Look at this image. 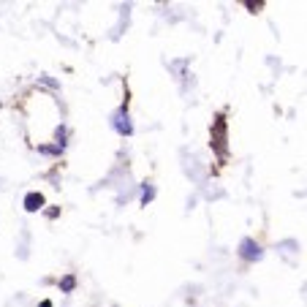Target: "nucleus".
I'll return each mask as SVG.
<instances>
[{
    "instance_id": "nucleus-5",
    "label": "nucleus",
    "mask_w": 307,
    "mask_h": 307,
    "mask_svg": "<svg viewBox=\"0 0 307 307\" xmlns=\"http://www.w3.org/2000/svg\"><path fill=\"white\" fill-rule=\"evenodd\" d=\"M57 286H60V291H63V294H71L74 288H77V277H74V275H66L60 283H57Z\"/></svg>"
},
{
    "instance_id": "nucleus-4",
    "label": "nucleus",
    "mask_w": 307,
    "mask_h": 307,
    "mask_svg": "<svg viewBox=\"0 0 307 307\" xmlns=\"http://www.w3.org/2000/svg\"><path fill=\"white\" fill-rule=\"evenodd\" d=\"M155 196H158V190H155V185L144 182V185H142V207H147L150 201L155 199Z\"/></svg>"
},
{
    "instance_id": "nucleus-3",
    "label": "nucleus",
    "mask_w": 307,
    "mask_h": 307,
    "mask_svg": "<svg viewBox=\"0 0 307 307\" xmlns=\"http://www.w3.org/2000/svg\"><path fill=\"white\" fill-rule=\"evenodd\" d=\"M22 204H25V210L27 212H38V210H44V193H38V190H30V193L25 196V201H22Z\"/></svg>"
},
{
    "instance_id": "nucleus-1",
    "label": "nucleus",
    "mask_w": 307,
    "mask_h": 307,
    "mask_svg": "<svg viewBox=\"0 0 307 307\" xmlns=\"http://www.w3.org/2000/svg\"><path fill=\"white\" fill-rule=\"evenodd\" d=\"M236 256H239L242 261H247V264H256V261L264 258V247L258 245L253 236H245V239L239 242V247H236Z\"/></svg>"
},
{
    "instance_id": "nucleus-2",
    "label": "nucleus",
    "mask_w": 307,
    "mask_h": 307,
    "mask_svg": "<svg viewBox=\"0 0 307 307\" xmlns=\"http://www.w3.org/2000/svg\"><path fill=\"white\" fill-rule=\"evenodd\" d=\"M112 128L120 133V136H131L133 133V123H131V114H128V101L112 114Z\"/></svg>"
}]
</instances>
